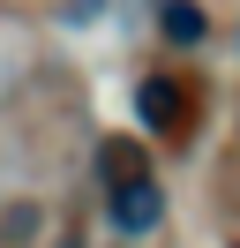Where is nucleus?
<instances>
[{
	"instance_id": "obj_3",
	"label": "nucleus",
	"mask_w": 240,
	"mask_h": 248,
	"mask_svg": "<svg viewBox=\"0 0 240 248\" xmlns=\"http://www.w3.org/2000/svg\"><path fill=\"white\" fill-rule=\"evenodd\" d=\"M165 31H173L180 46H195V38H203V8H195V0H165Z\"/></svg>"
},
{
	"instance_id": "obj_2",
	"label": "nucleus",
	"mask_w": 240,
	"mask_h": 248,
	"mask_svg": "<svg viewBox=\"0 0 240 248\" xmlns=\"http://www.w3.org/2000/svg\"><path fill=\"white\" fill-rule=\"evenodd\" d=\"M173 91H180V83H165V76H158V83H143V121L173 128V121H180V98H173Z\"/></svg>"
},
{
	"instance_id": "obj_1",
	"label": "nucleus",
	"mask_w": 240,
	"mask_h": 248,
	"mask_svg": "<svg viewBox=\"0 0 240 248\" xmlns=\"http://www.w3.org/2000/svg\"><path fill=\"white\" fill-rule=\"evenodd\" d=\"M158 211H165L158 181H113V226H120V233H150Z\"/></svg>"
}]
</instances>
